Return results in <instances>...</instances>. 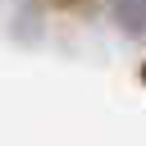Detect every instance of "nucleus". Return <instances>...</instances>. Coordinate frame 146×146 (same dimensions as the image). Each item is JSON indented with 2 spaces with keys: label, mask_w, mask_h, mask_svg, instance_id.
Instances as JSON below:
<instances>
[{
  "label": "nucleus",
  "mask_w": 146,
  "mask_h": 146,
  "mask_svg": "<svg viewBox=\"0 0 146 146\" xmlns=\"http://www.w3.org/2000/svg\"><path fill=\"white\" fill-rule=\"evenodd\" d=\"M110 14L123 32H132V36L146 32V0H110Z\"/></svg>",
  "instance_id": "1"
},
{
  "label": "nucleus",
  "mask_w": 146,
  "mask_h": 146,
  "mask_svg": "<svg viewBox=\"0 0 146 146\" xmlns=\"http://www.w3.org/2000/svg\"><path fill=\"white\" fill-rule=\"evenodd\" d=\"M141 82H146V64H141Z\"/></svg>",
  "instance_id": "2"
}]
</instances>
